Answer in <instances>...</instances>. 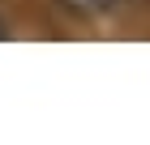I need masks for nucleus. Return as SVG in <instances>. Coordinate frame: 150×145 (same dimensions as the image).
Wrapping results in <instances>:
<instances>
[{
	"instance_id": "obj_1",
	"label": "nucleus",
	"mask_w": 150,
	"mask_h": 145,
	"mask_svg": "<svg viewBox=\"0 0 150 145\" xmlns=\"http://www.w3.org/2000/svg\"><path fill=\"white\" fill-rule=\"evenodd\" d=\"M69 13H77V17H103V13H116L125 9L129 0H60Z\"/></svg>"
},
{
	"instance_id": "obj_2",
	"label": "nucleus",
	"mask_w": 150,
	"mask_h": 145,
	"mask_svg": "<svg viewBox=\"0 0 150 145\" xmlns=\"http://www.w3.org/2000/svg\"><path fill=\"white\" fill-rule=\"evenodd\" d=\"M4 34H9V26H4V17H0V39H4Z\"/></svg>"
}]
</instances>
